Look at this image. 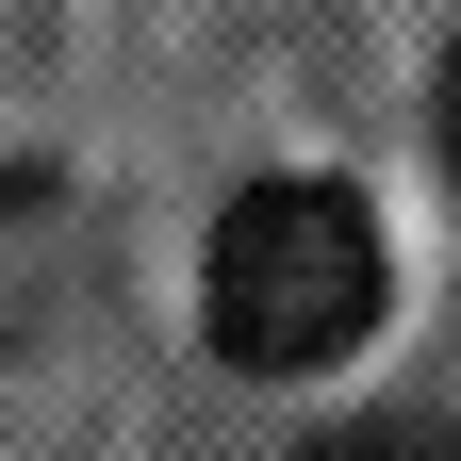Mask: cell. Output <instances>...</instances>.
Segmentation results:
<instances>
[{"mask_svg":"<svg viewBox=\"0 0 461 461\" xmlns=\"http://www.w3.org/2000/svg\"><path fill=\"white\" fill-rule=\"evenodd\" d=\"M297 461H461V429H445V412H346V429H313Z\"/></svg>","mask_w":461,"mask_h":461,"instance_id":"7a4b0ae2","label":"cell"},{"mask_svg":"<svg viewBox=\"0 0 461 461\" xmlns=\"http://www.w3.org/2000/svg\"><path fill=\"white\" fill-rule=\"evenodd\" d=\"M429 115H445V165H461V50H445V99H429Z\"/></svg>","mask_w":461,"mask_h":461,"instance_id":"3957f363","label":"cell"},{"mask_svg":"<svg viewBox=\"0 0 461 461\" xmlns=\"http://www.w3.org/2000/svg\"><path fill=\"white\" fill-rule=\"evenodd\" d=\"M198 330L248 379H313L379 330V214L346 182H248L198 248Z\"/></svg>","mask_w":461,"mask_h":461,"instance_id":"6da1fadb","label":"cell"}]
</instances>
